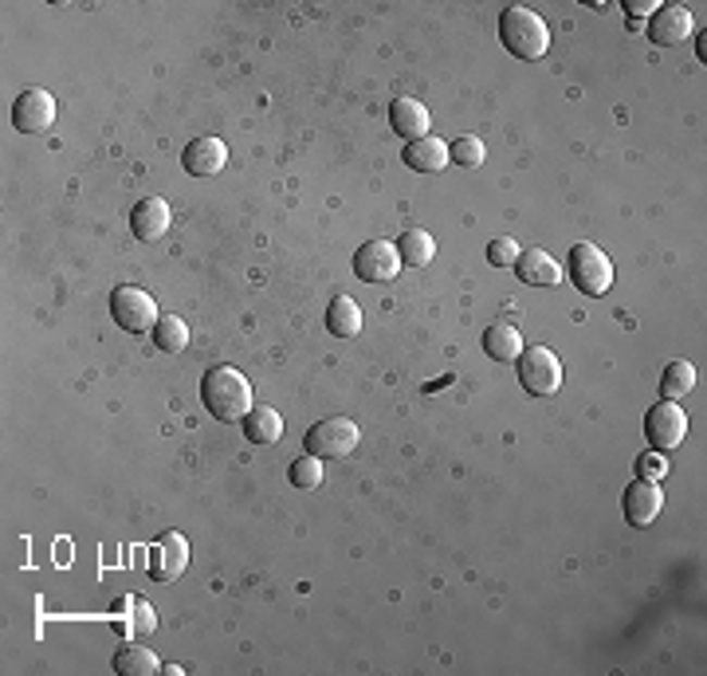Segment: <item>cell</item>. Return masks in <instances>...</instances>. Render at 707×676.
<instances>
[{"label": "cell", "mask_w": 707, "mask_h": 676, "mask_svg": "<svg viewBox=\"0 0 707 676\" xmlns=\"http://www.w3.org/2000/svg\"><path fill=\"white\" fill-rule=\"evenodd\" d=\"M484 142L480 138H472V134H464V138H456V142H448V162H456V165H464V170H475V165L484 162Z\"/></svg>", "instance_id": "cell-26"}, {"label": "cell", "mask_w": 707, "mask_h": 676, "mask_svg": "<svg viewBox=\"0 0 707 676\" xmlns=\"http://www.w3.org/2000/svg\"><path fill=\"white\" fill-rule=\"evenodd\" d=\"M657 9H660L657 0H625V12L633 16V21H641V16H653Z\"/></svg>", "instance_id": "cell-30"}, {"label": "cell", "mask_w": 707, "mask_h": 676, "mask_svg": "<svg viewBox=\"0 0 707 676\" xmlns=\"http://www.w3.org/2000/svg\"><path fill=\"white\" fill-rule=\"evenodd\" d=\"M173 224V212L165 205V197H141L131 212V229L141 244H158Z\"/></svg>", "instance_id": "cell-12"}, {"label": "cell", "mask_w": 707, "mask_h": 676, "mask_svg": "<svg viewBox=\"0 0 707 676\" xmlns=\"http://www.w3.org/2000/svg\"><path fill=\"white\" fill-rule=\"evenodd\" d=\"M648 40L657 44V48H677V44H684L687 36H692V28H696V21H692V12L684 9V4H660L653 16H648Z\"/></svg>", "instance_id": "cell-10"}, {"label": "cell", "mask_w": 707, "mask_h": 676, "mask_svg": "<svg viewBox=\"0 0 707 676\" xmlns=\"http://www.w3.org/2000/svg\"><path fill=\"white\" fill-rule=\"evenodd\" d=\"M696 390V366L692 362H668L660 373V402H680Z\"/></svg>", "instance_id": "cell-22"}, {"label": "cell", "mask_w": 707, "mask_h": 676, "mask_svg": "<svg viewBox=\"0 0 707 676\" xmlns=\"http://www.w3.org/2000/svg\"><path fill=\"white\" fill-rule=\"evenodd\" d=\"M134 606H138V622H134V629H138V634H153V626H158V622H153V610L146 606L141 598H134Z\"/></svg>", "instance_id": "cell-29"}, {"label": "cell", "mask_w": 707, "mask_h": 676, "mask_svg": "<svg viewBox=\"0 0 707 676\" xmlns=\"http://www.w3.org/2000/svg\"><path fill=\"white\" fill-rule=\"evenodd\" d=\"M660 507H665V495H660L657 480H641V476H636L633 484L625 488V519H629V527H653V524H657Z\"/></svg>", "instance_id": "cell-13"}, {"label": "cell", "mask_w": 707, "mask_h": 676, "mask_svg": "<svg viewBox=\"0 0 707 676\" xmlns=\"http://www.w3.org/2000/svg\"><path fill=\"white\" fill-rule=\"evenodd\" d=\"M570 280H574V287L582 295L601 299V295L613 287V260L590 241L574 244V248H570Z\"/></svg>", "instance_id": "cell-3"}, {"label": "cell", "mask_w": 707, "mask_h": 676, "mask_svg": "<svg viewBox=\"0 0 707 676\" xmlns=\"http://www.w3.org/2000/svg\"><path fill=\"white\" fill-rule=\"evenodd\" d=\"M401 158H405V165L417 173H441L448 165V142L429 134V138L409 142V146L401 150Z\"/></svg>", "instance_id": "cell-17"}, {"label": "cell", "mask_w": 707, "mask_h": 676, "mask_svg": "<svg viewBox=\"0 0 707 676\" xmlns=\"http://www.w3.org/2000/svg\"><path fill=\"white\" fill-rule=\"evenodd\" d=\"M201 402L216 421L233 425L252 414V385L236 366H212L201 378Z\"/></svg>", "instance_id": "cell-1"}, {"label": "cell", "mask_w": 707, "mask_h": 676, "mask_svg": "<svg viewBox=\"0 0 707 676\" xmlns=\"http://www.w3.org/2000/svg\"><path fill=\"white\" fill-rule=\"evenodd\" d=\"M55 122V99L44 87H28L12 102V126L21 134H44Z\"/></svg>", "instance_id": "cell-9"}, {"label": "cell", "mask_w": 707, "mask_h": 676, "mask_svg": "<svg viewBox=\"0 0 707 676\" xmlns=\"http://www.w3.org/2000/svg\"><path fill=\"white\" fill-rule=\"evenodd\" d=\"M401 272V256H397V244L389 241H365L358 253H354V275L365 283H389Z\"/></svg>", "instance_id": "cell-8"}, {"label": "cell", "mask_w": 707, "mask_h": 676, "mask_svg": "<svg viewBox=\"0 0 707 676\" xmlns=\"http://www.w3.org/2000/svg\"><path fill=\"white\" fill-rule=\"evenodd\" d=\"M516 275L523 283H531V287H558V283H562V268H558L555 256L543 253V248H523L516 260Z\"/></svg>", "instance_id": "cell-16"}, {"label": "cell", "mask_w": 707, "mask_h": 676, "mask_svg": "<svg viewBox=\"0 0 707 676\" xmlns=\"http://www.w3.org/2000/svg\"><path fill=\"white\" fill-rule=\"evenodd\" d=\"M636 476H641V480H660V476H668V456L665 453L636 456Z\"/></svg>", "instance_id": "cell-28"}, {"label": "cell", "mask_w": 707, "mask_h": 676, "mask_svg": "<svg viewBox=\"0 0 707 676\" xmlns=\"http://www.w3.org/2000/svg\"><path fill=\"white\" fill-rule=\"evenodd\" d=\"M645 437L653 444V453H672L680 448L687 437V414L680 409L677 402H657L653 409L645 414Z\"/></svg>", "instance_id": "cell-7"}, {"label": "cell", "mask_w": 707, "mask_h": 676, "mask_svg": "<svg viewBox=\"0 0 707 676\" xmlns=\"http://www.w3.org/2000/svg\"><path fill=\"white\" fill-rule=\"evenodd\" d=\"M519 241H511V236H495L492 244H487V263L492 268H516V260H519Z\"/></svg>", "instance_id": "cell-27"}, {"label": "cell", "mask_w": 707, "mask_h": 676, "mask_svg": "<svg viewBox=\"0 0 707 676\" xmlns=\"http://www.w3.org/2000/svg\"><path fill=\"white\" fill-rule=\"evenodd\" d=\"M484 354L492 362H519V354H523V334L511 323H492L484 331Z\"/></svg>", "instance_id": "cell-18"}, {"label": "cell", "mask_w": 707, "mask_h": 676, "mask_svg": "<svg viewBox=\"0 0 707 676\" xmlns=\"http://www.w3.org/2000/svg\"><path fill=\"white\" fill-rule=\"evenodd\" d=\"M114 673L119 676H158L162 673V661L141 646H126L114 653Z\"/></svg>", "instance_id": "cell-23"}, {"label": "cell", "mask_w": 707, "mask_h": 676, "mask_svg": "<svg viewBox=\"0 0 707 676\" xmlns=\"http://www.w3.org/2000/svg\"><path fill=\"white\" fill-rule=\"evenodd\" d=\"M111 319L126 334H153V327H158L162 315H158V304H153L141 287L122 283V287H114L111 292Z\"/></svg>", "instance_id": "cell-5"}, {"label": "cell", "mask_w": 707, "mask_h": 676, "mask_svg": "<svg viewBox=\"0 0 707 676\" xmlns=\"http://www.w3.org/2000/svg\"><path fill=\"white\" fill-rule=\"evenodd\" d=\"M153 343L165 354H182L189 346V327H185L182 315H162L158 327H153Z\"/></svg>", "instance_id": "cell-24"}, {"label": "cell", "mask_w": 707, "mask_h": 676, "mask_svg": "<svg viewBox=\"0 0 707 676\" xmlns=\"http://www.w3.org/2000/svg\"><path fill=\"white\" fill-rule=\"evenodd\" d=\"M189 566V543L177 531H165L150 551V578L153 582H173Z\"/></svg>", "instance_id": "cell-11"}, {"label": "cell", "mask_w": 707, "mask_h": 676, "mask_svg": "<svg viewBox=\"0 0 707 676\" xmlns=\"http://www.w3.org/2000/svg\"><path fill=\"white\" fill-rule=\"evenodd\" d=\"M499 44H504L516 60L538 63L550 51V28L535 9L526 4H511L499 12Z\"/></svg>", "instance_id": "cell-2"}, {"label": "cell", "mask_w": 707, "mask_h": 676, "mask_svg": "<svg viewBox=\"0 0 707 676\" xmlns=\"http://www.w3.org/2000/svg\"><path fill=\"white\" fill-rule=\"evenodd\" d=\"M397 256H401V263H409V268H429L436 256V244L424 229H405V233L397 236Z\"/></svg>", "instance_id": "cell-21"}, {"label": "cell", "mask_w": 707, "mask_h": 676, "mask_svg": "<svg viewBox=\"0 0 707 676\" xmlns=\"http://www.w3.org/2000/svg\"><path fill=\"white\" fill-rule=\"evenodd\" d=\"M244 437L252 444H275L283 437V417L272 405H252V414L244 417Z\"/></svg>", "instance_id": "cell-20"}, {"label": "cell", "mask_w": 707, "mask_h": 676, "mask_svg": "<svg viewBox=\"0 0 707 676\" xmlns=\"http://www.w3.org/2000/svg\"><path fill=\"white\" fill-rule=\"evenodd\" d=\"M519 385L531 397H555L562 390V362L550 346H523L519 354Z\"/></svg>", "instance_id": "cell-4"}, {"label": "cell", "mask_w": 707, "mask_h": 676, "mask_svg": "<svg viewBox=\"0 0 707 676\" xmlns=\"http://www.w3.org/2000/svg\"><path fill=\"white\" fill-rule=\"evenodd\" d=\"M429 126H433V119H429V111H424V102L409 99V95L389 102V131L401 134L405 142L429 138Z\"/></svg>", "instance_id": "cell-15"}, {"label": "cell", "mask_w": 707, "mask_h": 676, "mask_svg": "<svg viewBox=\"0 0 707 676\" xmlns=\"http://www.w3.org/2000/svg\"><path fill=\"white\" fill-rule=\"evenodd\" d=\"M358 425L350 421V417H326V421L311 425V433L303 437V448L311 456H319V460H343V456H350L354 448H358Z\"/></svg>", "instance_id": "cell-6"}, {"label": "cell", "mask_w": 707, "mask_h": 676, "mask_svg": "<svg viewBox=\"0 0 707 676\" xmlns=\"http://www.w3.org/2000/svg\"><path fill=\"white\" fill-rule=\"evenodd\" d=\"M182 165L189 177H216L228 165V146L221 138H193L182 153Z\"/></svg>", "instance_id": "cell-14"}, {"label": "cell", "mask_w": 707, "mask_h": 676, "mask_svg": "<svg viewBox=\"0 0 707 676\" xmlns=\"http://www.w3.org/2000/svg\"><path fill=\"white\" fill-rule=\"evenodd\" d=\"M292 484L299 488V492H314V488L323 484V460L319 456H299V460H292Z\"/></svg>", "instance_id": "cell-25"}, {"label": "cell", "mask_w": 707, "mask_h": 676, "mask_svg": "<svg viewBox=\"0 0 707 676\" xmlns=\"http://www.w3.org/2000/svg\"><path fill=\"white\" fill-rule=\"evenodd\" d=\"M326 331L334 339H358V331H362V307L354 304L350 295H334L331 307H326Z\"/></svg>", "instance_id": "cell-19"}]
</instances>
